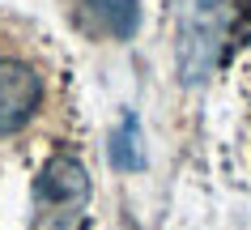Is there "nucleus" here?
I'll return each mask as SVG.
<instances>
[{
    "mask_svg": "<svg viewBox=\"0 0 251 230\" xmlns=\"http://www.w3.org/2000/svg\"><path fill=\"white\" fill-rule=\"evenodd\" d=\"M230 26V0H179V39L175 60L183 85H200L213 73Z\"/></svg>",
    "mask_w": 251,
    "mask_h": 230,
    "instance_id": "1",
    "label": "nucleus"
},
{
    "mask_svg": "<svg viewBox=\"0 0 251 230\" xmlns=\"http://www.w3.org/2000/svg\"><path fill=\"white\" fill-rule=\"evenodd\" d=\"M85 201H90L85 166L73 162V158H51L30 188V204H34L30 230H73Z\"/></svg>",
    "mask_w": 251,
    "mask_h": 230,
    "instance_id": "2",
    "label": "nucleus"
},
{
    "mask_svg": "<svg viewBox=\"0 0 251 230\" xmlns=\"http://www.w3.org/2000/svg\"><path fill=\"white\" fill-rule=\"evenodd\" d=\"M43 81L39 73L22 60H0V136L26 128L30 115L39 111Z\"/></svg>",
    "mask_w": 251,
    "mask_h": 230,
    "instance_id": "3",
    "label": "nucleus"
},
{
    "mask_svg": "<svg viewBox=\"0 0 251 230\" xmlns=\"http://www.w3.org/2000/svg\"><path fill=\"white\" fill-rule=\"evenodd\" d=\"M81 9L94 17V26L111 39H128L136 30V0H81Z\"/></svg>",
    "mask_w": 251,
    "mask_h": 230,
    "instance_id": "4",
    "label": "nucleus"
},
{
    "mask_svg": "<svg viewBox=\"0 0 251 230\" xmlns=\"http://www.w3.org/2000/svg\"><path fill=\"white\" fill-rule=\"evenodd\" d=\"M111 162H115L119 171H132V166H141V145H136V120H132V115L119 124L115 141H111Z\"/></svg>",
    "mask_w": 251,
    "mask_h": 230,
    "instance_id": "5",
    "label": "nucleus"
}]
</instances>
